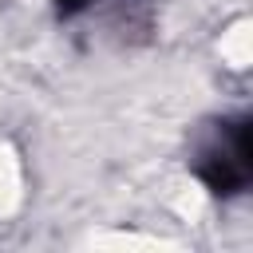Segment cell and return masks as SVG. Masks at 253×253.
I'll return each instance as SVG.
<instances>
[{
  "label": "cell",
  "instance_id": "cell-1",
  "mask_svg": "<svg viewBox=\"0 0 253 253\" xmlns=\"http://www.w3.org/2000/svg\"><path fill=\"white\" fill-rule=\"evenodd\" d=\"M190 170L213 198H237L253 182V138L249 115L210 119L190 146Z\"/></svg>",
  "mask_w": 253,
  "mask_h": 253
}]
</instances>
